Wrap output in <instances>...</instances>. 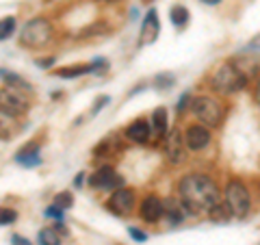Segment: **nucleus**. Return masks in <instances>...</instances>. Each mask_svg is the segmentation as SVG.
I'll list each match as a JSON object with an SVG mask.
<instances>
[{
    "label": "nucleus",
    "instance_id": "nucleus-10",
    "mask_svg": "<svg viewBox=\"0 0 260 245\" xmlns=\"http://www.w3.org/2000/svg\"><path fill=\"white\" fill-rule=\"evenodd\" d=\"M184 143H186V148L193 150V152L204 150L206 145L210 143V130H208V126H204V124L189 126L184 130Z\"/></svg>",
    "mask_w": 260,
    "mask_h": 245
},
{
    "label": "nucleus",
    "instance_id": "nucleus-27",
    "mask_svg": "<svg viewBox=\"0 0 260 245\" xmlns=\"http://www.w3.org/2000/svg\"><path fill=\"white\" fill-rule=\"evenodd\" d=\"M44 215H46V217H50V219H56V222H63V208L54 206V204L44 210Z\"/></svg>",
    "mask_w": 260,
    "mask_h": 245
},
{
    "label": "nucleus",
    "instance_id": "nucleus-6",
    "mask_svg": "<svg viewBox=\"0 0 260 245\" xmlns=\"http://www.w3.org/2000/svg\"><path fill=\"white\" fill-rule=\"evenodd\" d=\"M30 104L26 100L24 91L15 87L7 85L3 91H0V113H5L7 117H22L24 113H28Z\"/></svg>",
    "mask_w": 260,
    "mask_h": 245
},
{
    "label": "nucleus",
    "instance_id": "nucleus-38",
    "mask_svg": "<svg viewBox=\"0 0 260 245\" xmlns=\"http://www.w3.org/2000/svg\"><path fill=\"white\" fill-rule=\"evenodd\" d=\"M258 193H260V185H258Z\"/></svg>",
    "mask_w": 260,
    "mask_h": 245
},
{
    "label": "nucleus",
    "instance_id": "nucleus-22",
    "mask_svg": "<svg viewBox=\"0 0 260 245\" xmlns=\"http://www.w3.org/2000/svg\"><path fill=\"white\" fill-rule=\"evenodd\" d=\"M15 24H18V20H15L13 15H7V18H0V42L13 35Z\"/></svg>",
    "mask_w": 260,
    "mask_h": 245
},
{
    "label": "nucleus",
    "instance_id": "nucleus-23",
    "mask_svg": "<svg viewBox=\"0 0 260 245\" xmlns=\"http://www.w3.org/2000/svg\"><path fill=\"white\" fill-rule=\"evenodd\" d=\"M208 215H210L213 222H228V217H232L230 210H228V206H225V204H221V202L215 204V206L208 210Z\"/></svg>",
    "mask_w": 260,
    "mask_h": 245
},
{
    "label": "nucleus",
    "instance_id": "nucleus-1",
    "mask_svg": "<svg viewBox=\"0 0 260 245\" xmlns=\"http://www.w3.org/2000/svg\"><path fill=\"white\" fill-rule=\"evenodd\" d=\"M178 195H180L184 208L191 215L208 213L221 200V191H219V187L213 178L206 174H195V171L180 178V182H178Z\"/></svg>",
    "mask_w": 260,
    "mask_h": 245
},
{
    "label": "nucleus",
    "instance_id": "nucleus-28",
    "mask_svg": "<svg viewBox=\"0 0 260 245\" xmlns=\"http://www.w3.org/2000/svg\"><path fill=\"white\" fill-rule=\"evenodd\" d=\"M109 102H111V98H109V96H100V98H98V100L93 102V109H91V113H93V115H98V113H100L104 107H107Z\"/></svg>",
    "mask_w": 260,
    "mask_h": 245
},
{
    "label": "nucleus",
    "instance_id": "nucleus-30",
    "mask_svg": "<svg viewBox=\"0 0 260 245\" xmlns=\"http://www.w3.org/2000/svg\"><path fill=\"white\" fill-rule=\"evenodd\" d=\"M54 56H48V59H37L35 61V65H37V68H44V70H48V68H52V65H54Z\"/></svg>",
    "mask_w": 260,
    "mask_h": 245
},
{
    "label": "nucleus",
    "instance_id": "nucleus-29",
    "mask_svg": "<svg viewBox=\"0 0 260 245\" xmlns=\"http://www.w3.org/2000/svg\"><path fill=\"white\" fill-rule=\"evenodd\" d=\"M128 234L133 236V239H135L137 243H143V241H148V234H145V232H141L139 228H135V226H130V228H128Z\"/></svg>",
    "mask_w": 260,
    "mask_h": 245
},
{
    "label": "nucleus",
    "instance_id": "nucleus-33",
    "mask_svg": "<svg viewBox=\"0 0 260 245\" xmlns=\"http://www.w3.org/2000/svg\"><path fill=\"white\" fill-rule=\"evenodd\" d=\"M254 100L256 104H260V76L256 78V85H254Z\"/></svg>",
    "mask_w": 260,
    "mask_h": 245
},
{
    "label": "nucleus",
    "instance_id": "nucleus-14",
    "mask_svg": "<svg viewBox=\"0 0 260 245\" xmlns=\"http://www.w3.org/2000/svg\"><path fill=\"white\" fill-rule=\"evenodd\" d=\"M15 163L22 167H37L42 165V157H39V141H32L28 145H24L22 150L15 154Z\"/></svg>",
    "mask_w": 260,
    "mask_h": 245
},
{
    "label": "nucleus",
    "instance_id": "nucleus-13",
    "mask_svg": "<svg viewBox=\"0 0 260 245\" xmlns=\"http://www.w3.org/2000/svg\"><path fill=\"white\" fill-rule=\"evenodd\" d=\"M126 137L135 143H148L152 137V124L148 119H135L133 124L126 128Z\"/></svg>",
    "mask_w": 260,
    "mask_h": 245
},
{
    "label": "nucleus",
    "instance_id": "nucleus-19",
    "mask_svg": "<svg viewBox=\"0 0 260 245\" xmlns=\"http://www.w3.org/2000/svg\"><path fill=\"white\" fill-rule=\"evenodd\" d=\"M119 148L117 145V137H104L102 143L98 145V148H93V157H113V152H115Z\"/></svg>",
    "mask_w": 260,
    "mask_h": 245
},
{
    "label": "nucleus",
    "instance_id": "nucleus-4",
    "mask_svg": "<svg viewBox=\"0 0 260 245\" xmlns=\"http://www.w3.org/2000/svg\"><path fill=\"white\" fill-rule=\"evenodd\" d=\"M191 111H193V115L208 128L221 126L223 119H225V113H228L225 104L221 100H217V98H213V96L193 98L191 100Z\"/></svg>",
    "mask_w": 260,
    "mask_h": 245
},
{
    "label": "nucleus",
    "instance_id": "nucleus-25",
    "mask_svg": "<svg viewBox=\"0 0 260 245\" xmlns=\"http://www.w3.org/2000/svg\"><path fill=\"white\" fill-rule=\"evenodd\" d=\"M154 85H156V89H169L176 85V76L174 74H158L154 78Z\"/></svg>",
    "mask_w": 260,
    "mask_h": 245
},
{
    "label": "nucleus",
    "instance_id": "nucleus-11",
    "mask_svg": "<svg viewBox=\"0 0 260 245\" xmlns=\"http://www.w3.org/2000/svg\"><path fill=\"white\" fill-rule=\"evenodd\" d=\"M139 215H141L143 222H148V224L160 222V217L165 215V206H162V200L156 198V195H148V198H143L141 206H139Z\"/></svg>",
    "mask_w": 260,
    "mask_h": 245
},
{
    "label": "nucleus",
    "instance_id": "nucleus-8",
    "mask_svg": "<svg viewBox=\"0 0 260 245\" xmlns=\"http://www.w3.org/2000/svg\"><path fill=\"white\" fill-rule=\"evenodd\" d=\"M89 185L93 189H100V191H117L124 187V176H119L115 169L111 165H102L100 169H95V174H91L89 178Z\"/></svg>",
    "mask_w": 260,
    "mask_h": 245
},
{
    "label": "nucleus",
    "instance_id": "nucleus-12",
    "mask_svg": "<svg viewBox=\"0 0 260 245\" xmlns=\"http://www.w3.org/2000/svg\"><path fill=\"white\" fill-rule=\"evenodd\" d=\"M160 35V22H158V11L156 9H150L148 15L143 18L141 24V46L145 44H154Z\"/></svg>",
    "mask_w": 260,
    "mask_h": 245
},
{
    "label": "nucleus",
    "instance_id": "nucleus-35",
    "mask_svg": "<svg viewBox=\"0 0 260 245\" xmlns=\"http://www.w3.org/2000/svg\"><path fill=\"white\" fill-rule=\"evenodd\" d=\"M83 180H85V176H83V174H78V176L74 178V187H80V185H83Z\"/></svg>",
    "mask_w": 260,
    "mask_h": 245
},
{
    "label": "nucleus",
    "instance_id": "nucleus-20",
    "mask_svg": "<svg viewBox=\"0 0 260 245\" xmlns=\"http://www.w3.org/2000/svg\"><path fill=\"white\" fill-rule=\"evenodd\" d=\"M0 76L5 78V83L9 85V87H15V89H20V91H28L30 85L24 80L22 76L18 74H13V72H7V70H0Z\"/></svg>",
    "mask_w": 260,
    "mask_h": 245
},
{
    "label": "nucleus",
    "instance_id": "nucleus-21",
    "mask_svg": "<svg viewBox=\"0 0 260 245\" xmlns=\"http://www.w3.org/2000/svg\"><path fill=\"white\" fill-rule=\"evenodd\" d=\"M37 243L39 245H61V239L54 228H42L37 232Z\"/></svg>",
    "mask_w": 260,
    "mask_h": 245
},
{
    "label": "nucleus",
    "instance_id": "nucleus-26",
    "mask_svg": "<svg viewBox=\"0 0 260 245\" xmlns=\"http://www.w3.org/2000/svg\"><path fill=\"white\" fill-rule=\"evenodd\" d=\"M18 219V213L13 208H7V206H0V226H9Z\"/></svg>",
    "mask_w": 260,
    "mask_h": 245
},
{
    "label": "nucleus",
    "instance_id": "nucleus-34",
    "mask_svg": "<svg viewBox=\"0 0 260 245\" xmlns=\"http://www.w3.org/2000/svg\"><path fill=\"white\" fill-rule=\"evenodd\" d=\"M249 48H251V50H258V52H260V33L249 42Z\"/></svg>",
    "mask_w": 260,
    "mask_h": 245
},
{
    "label": "nucleus",
    "instance_id": "nucleus-2",
    "mask_svg": "<svg viewBox=\"0 0 260 245\" xmlns=\"http://www.w3.org/2000/svg\"><path fill=\"white\" fill-rule=\"evenodd\" d=\"M52 39H54V26L44 15L28 20L20 33V44L24 48H30V50H42V48L50 46Z\"/></svg>",
    "mask_w": 260,
    "mask_h": 245
},
{
    "label": "nucleus",
    "instance_id": "nucleus-3",
    "mask_svg": "<svg viewBox=\"0 0 260 245\" xmlns=\"http://www.w3.org/2000/svg\"><path fill=\"white\" fill-rule=\"evenodd\" d=\"M245 87H247V76L237 63H225L210 76V89H215L217 94L223 96L239 94Z\"/></svg>",
    "mask_w": 260,
    "mask_h": 245
},
{
    "label": "nucleus",
    "instance_id": "nucleus-18",
    "mask_svg": "<svg viewBox=\"0 0 260 245\" xmlns=\"http://www.w3.org/2000/svg\"><path fill=\"white\" fill-rule=\"evenodd\" d=\"M169 20L176 28H184L186 24H189V9L182 5H174L172 9H169Z\"/></svg>",
    "mask_w": 260,
    "mask_h": 245
},
{
    "label": "nucleus",
    "instance_id": "nucleus-5",
    "mask_svg": "<svg viewBox=\"0 0 260 245\" xmlns=\"http://www.w3.org/2000/svg\"><path fill=\"white\" fill-rule=\"evenodd\" d=\"M223 202H225L228 210H230V215L237 217V219L247 217L249 210H251V195L247 191L245 182L239 180V178L228 180L225 191H223Z\"/></svg>",
    "mask_w": 260,
    "mask_h": 245
},
{
    "label": "nucleus",
    "instance_id": "nucleus-37",
    "mask_svg": "<svg viewBox=\"0 0 260 245\" xmlns=\"http://www.w3.org/2000/svg\"><path fill=\"white\" fill-rule=\"evenodd\" d=\"M102 3H119V0H102Z\"/></svg>",
    "mask_w": 260,
    "mask_h": 245
},
{
    "label": "nucleus",
    "instance_id": "nucleus-31",
    "mask_svg": "<svg viewBox=\"0 0 260 245\" xmlns=\"http://www.w3.org/2000/svg\"><path fill=\"white\" fill-rule=\"evenodd\" d=\"M11 245H32L26 236H22V234H13L11 236Z\"/></svg>",
    "mask_w": 260,
    "mask_h": 245
},
{
    "label": "nucleus",
    "instance_id": "nucleus-7",
    "mask_svg": "<svg viewBox=\"0 0 260 245\" xmlns=\"http://www.w3.org/2000/svg\"><path fill=\"white\" fill-rule=\"evenodd\" d=\"M162 150H165V159L172 165H182L186 161V143H184V135L178 128L169 130L162 139Z\"/></svg>",
    "mask_w": 260,
    "mask_h": 245
},
{
    "label": "nucleus",
    "instance_id": "nucleus-17",
    "mask_svg": "<svg viewBox=\"0 0 260 245\" xmlns=\"http://www.w3.org/2000/svg\"><path fill=\"white\" fill-rule=\"evenodd\" d=\"M150 121H152V130L156 133V137L158 139H165V133H167V109L165 107L154 109Z\"/></svg>",
    "mask_w": 260,
    "mask_h": 245
},
{
    "label": "nucleus",
    "instance_id": "nucleus-32",
    "mask_svg": "<svg viewBox=\"0 0 260 245\" xmlns=\"http://www.w3.org/2000/svg\"><path fill=\"white\" fill-rule=\"evenodd\" d=\"M189 102H191L189 94H184V96L180 98V100H178V107H176V109H178V113H182V111H184L186 107H189Z\"/></svg>",
    "mask_w": 260,
    "mask_h": 245
},
{
    "label": "nucleus",
    "instance_id": "nucleus-15",
    "mask_svg": "<svg viewBox=\"0 0 260 245\" xmlns=\"http://www.w3.org/2000/svg\"><path fill=\"white\" fill-rule=\"evenodd\" d=\"M162 206H165V217L167 222L172 226H178L184 219V204L182 200H176V198H167L162 202Z\"/></svg>",
    "mask_w": 260,
    "mask_h": 245
},
{
    "label": "nucleus",
    "instance_id": "nucleus-16",
    "mask_svg": "<svg viewBox=\"0 0 260 245\" xmlns=\"http://www.w3.org/2000/svg\"><path fill=\"white\" fill-rule=\"evenodd\" d=\"M89 72H93V65L91 63H78V65H68V68L54 70L52 74L56 78H78V76L89 74Z\"/></svg>",
    "mask_w": 260,
    "mask_h": 245
},
{
    "label": "nucleus",
    "instance_id": "nucleus-9",
    "mask_svg": "<svg viewBox=\"0 0 260 245\" xmlns=\"http://www.w3.org/2000/svg\"><path fill=\"white\" fill-rule=\"evenodd\" d=\"M107 208L111 210L113 215H117V217L130 215V213H133V208H135V191L126 189V187L113 191L111 198L107 200Z\"/></svg>",
    "mask_w": 260,
    "mask_h": 245
},
{
    "label": "nucleus",
    "instance_id": "nucleus-36",
    "mask_svg": "<svg viewBox=\"0 0 260 245\" xmlns=\"http://www.w3.org/2000/svg\"><path fill=\"white\" fill-rule=\"evenodd\" d=\"M202 3H204V5H210V7H215V5H221L223 0H202Z\"/></svg>",
    "mask_w": 260,
    "mask_h": 245
},
{
    "label": "nucleus",
    "instance_id": "nucleus-24",
    "mask_svg": "<svg viewBox=\"0 0 260 245\" xmlns=\"http://www.w3.org/2000/svg\"><path fill=\"white\" fill-rule=\"evenodd\" d=\"M54 206H59L63 210H68L74 206V195H72L70 191H61V193H56L54 195Z\"/></svg>",
    "mask_w": 260,
    "mask_h": 245
}]
</instances>
